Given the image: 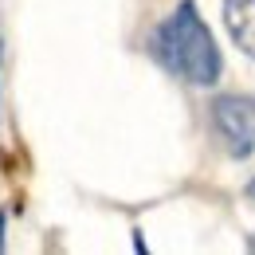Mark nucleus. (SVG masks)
I'll use <instances>...</instances> for the list:
<instances>
[{"label":"nucleus","mask_w":255,"mask_h":255,"mask_svg":"<svg viewBox=\"0 0 255 255\" xmlns=\"http://www.w3.org/2000/svg\"><path fill=\"white\" fill-rule=\"evenodd\" d=\"M145 51L153 55L161 71L189 87H216L224 71V55L216 47V35L204 24L196 0H181L145 39Z\"/></svg>","instance_id":"nucleus-1"},{"label":"nucleus","mask_w":255,"mask_h":255,"mask_svg":"<svg viewBox=\"0 0 255 255\" xmlns=\"http://www.w3.org/2000/svg\"><path fill=\"white\" fill-rule=\"evenodd\" d=\"M129 236H133V252H137V255H149V244H145V236H141V228H133Z\"/></svg>","instance_id":"nucleus-4"},{"label":"nucleus","mask_w":255,"mask_h":255,"mask_svg":"<svg viewBox=\"0 0 255 255\" xmlns=\"http://www.w3.org/2000/svg\"><path fill=\"white\" fill-rule=\"evenodd\" d=\"M244 196H248V200H252V204H255V177H252V181H248V185H244Z\"/></svg>","instance_id":"nucleus-6"},{"label":"nucleus","mask_w":255,"mask_h":255,"mask_svg":"<svg viewBox=\"0 0 255 255\" xmlns=\"http://www.w3.org/2000/svg\"><path fill=\"white\" fill-rule=\"evenodd\" d=\"M4 232H8V216H4V212H0V255L8 252V240H4Z\"/></svg>","instance_id":"nucleus-5"},{"label":"nucleus","mask_w":255,"mask_h":255,"mask_svg":"<svg viewBox=\"0 0 255 255\" xmlns=\"http://www.w3.org/2000/svg\"><path fill=\"white\" fill-rule=\"evenodd\" d=\"M224 28L232 43L255 59V0H224Z\"/></svg>","instance_id":"nucleus-3"},{"label":"nucleus","mask_w":255,"mask_h":255,"mask_svg":"<svg viewBox=\"0 0 255 255\" xmlns=\"http://www.w3.org/2000/svg\"><path fill=\"white\" fill-rule=\"evenodd\" d=\"M208 122L228 157L244 161L255 153V95H216Z\"/></svg>","instance_id":"nucleus-2"}]
</instances>
